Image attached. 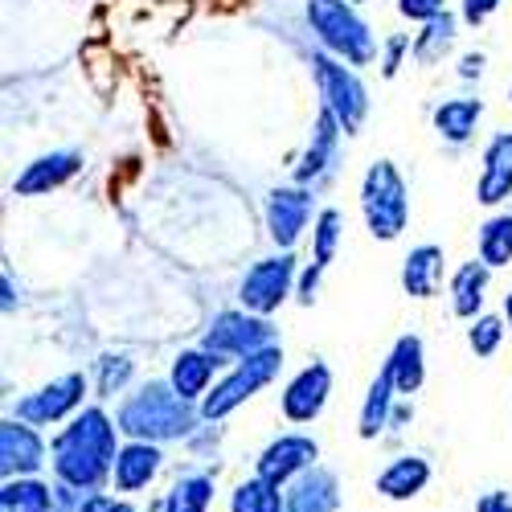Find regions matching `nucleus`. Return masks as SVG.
Instances as JSON below:
<instances>
[{
	"label": "nucleus",
	"mask_w": 512,
	"mask_h": 512,
	"mask_svg": "<svg viewBox=\"0 0 512 512\" xmlns=\"http://www.w3.org/2000/svg\"><path fill=\"white\" fill-rule=\"evenodd\" d=\"M115 451L111 422L99 410H87L70 431L58 439V472L70 484H99L107 472V459Z\"/></svg>",
	"instance_id": "obj_1"
},
{
	"label": "nucleus",
	"mask_w": 512,
	"mask_h": 512,
	"mask_svg": "<svg viewBox=\"0 0 512 512\" xmlns=\"http://www.w3.org/2000/svg\"><path fill=\"white\" fill-rule=\"evenodd\" d=\"M361 209H365V222H369V234L373 238H398L406 230V218H410V197H406V185L398 177V168L390 160H377L369 173H365V185H361Z\"/></svg>",
	"instance_id": "obj_2"
},
{
	"label": "nucleus",
	"mask_w": 512,
	"mask_h": 512,
	"mask_svg": "<svg viewBox=\"0 0 512 512\" xmlns=\"http://www.w3.org/2000/svg\"><path fill=\"white\" fill-rule=\"evenodd\" d=\"M308 21L320 33L324 46L332 54H340L349 66H365L373 58V37H369L365 21L345 5V0H312Z\"/></svg>",
	"instance_id": "obj_3"
},
{
	"label": "nucleus",
	"mask_w": 512,
	"mask_h": 512,
	"mask_svg": "<svg viewBox=\"0 0 512 512\" xmlns=\"http://www.w3.org/2000/svg\"><path fill=\"white\" fill-rule=\"evenodd\" d=\"M119 422L132 435H177L185 431V398L168 386H148L140 398L123 406Z\"/></svg>",
	"instance_id": "obj_4"
},
{
	"label": "nucleus",
	"mask_w": 512,
	"mask_h": 512,
	"mask_svg": "<svg viewBox=\"0 0 512 512\" xmlns=\"http://www.w3.org/2000/svg\"><path fill=\"white\" fill-rule=\"evenodd\" d=\"M312 66H316L320 95L328 99V111L340 119L345 132H357V127L365 123V115H369V99H365V87L357 82V74L345 70L340 62H332V58H324V54H316Z\"/></svg>",
	"instance_id": "obj_5"
},
{
	"label": "nucleus",
	"mask_w": 512,
	"mask_h": 512,
	"mask_svg": "<svg viewBox=\"0 0 512 512\" xmlns=\"http://www.w3.org/2000/svg\"><path fill=\"white\" fill-rule=\"evenodd\" d=\"M279 365H283V353H279L275 345H271V349H259V353H250V357H242V365L234 369V377L222 381V386L209 394L205 414H209V418L230 414L238 402H246L259 386H267V381L279 373Z\"/></svg>",
	"instance_id": "obj_6"
},
{
	"label": "nucleus",
	"mask_w": 512,
	"mask_h": 512,
	"mask_svg": "<svg viewBox=\"0 0 512 512\" xmlns=\"http://www.w3.org/2000/svg\"><path fill=\"white\" fill-rule=\"evenodd\" d=\"M205 349L218 357H250L259 349H271V328L263 320H250L242 312H222L205 332Z\"/></svg>",
	"instance_id": "obj_7"
},
{
	"label": "nucleus",
	"mask_w": 512,
	"mask_h": 512,
	"mask_svg": "<svg viewBox=\"0 0 512 512\" xmlns=\"http://www.w3.org/2000/svg\"><path fill=\"white\" fill-rule=\"evenodd\" d=\"M291 275H295V259L291 254H279V259H263L254 263L242 279V304L250 312H275L283 300H287V287H291Z\"/></svg>",
	"instance_id": "obj_8"
},
{
	"label": "nucleus",
	"mask_w": 512,
	"mask_h": 512,
	"mask_svg": "<svg viewBox=\"0 0 512 512\" xmlns=\"http://www.w3.org/2000/svg\"><path fill=\"white\" fill-rule=\"evenodd\" d=\"M308 209H312V197L308 193H300V189H275L271 193V205H267L271 238L279 246H291L295 238L304 234V226H308Z\"/></svg>",
	"instance_id": "obj_9"
},
{
	"label": "nucleus",
	"mask_w": 512,
	"mask_h": 512,
	"mask_svg": "<svg viewBox=\"0 0 512 512\" xmlns=\"http://www.w3.org/2000/svg\"><path fill=\"white\" fill-rule=\"evenodd\" d=\"M328 390H332V373H328L324 365L304 369V373L287 386V394H283V410H287V418H291V422H308V418H316L320 406H324V398H328Z\"/></svg>",
	"instance_id": "obj_10"
},
{
	"label": "nucleus",
	"mask_w": 512,
	"mask_h": 512,
	"mask_svg": "<svg viewBox=\"0 0 512 512\" xmlns=\"http://www.w3.org/2000/svg\"><path fill=\"white\" fill-rule=\"evenodd\" d=\"M82 168V156L78 152H54V156H41L37 164H29L25 173L17 177V193H25V197H33V193H50V189H58V185H66L74 173Z\"/></svg>",
	"instance_id": "obj_11"
},
{
	"label": "nucleus",
	"mask_w": 512,
	"mask_h": 512,
	"mask_svg": "<svg viewBox=\"0 0 512 512\" xmlns=\"http://www.w3.org/2000/svg\"><path fill=\"white\" fill-rule=\"evenodd\" d=\"M82 390H87V381H82L78 373H70V377H62V381H54V386H46L37 398L21 402V418L54 422V418H62L66 410H74V406L82 402Z\"/></svg>",
	"instance_id": "obj_12"
},
{
	"label": "nucleus",
	"mask_w": 512,
	"mask_h": 512,
	"mask_svg": "<svg viewBox=\"0 0 512 512\" xmlns=\"http://www.w3.org/2000/svg\"><path fill=\"white\" fill-rule=\"evenodd\" d=\"M480 201L496 205L512 193V136H496L484 152V177H480Z\"/></svg>",
	"instance_id": "obj_13"
},
{
	"label": "nucleus",
	"mask_w": 512,
	"mask_h": 512,
	"mask_svg": "<svg viewBox=\"0 0 512 512\" xmlns=\"http://www.w3.org/2000/svg\"><path fill=\"white\" fill-rule=\"evenodd\" d=\"M308 459H316V443H308V439H279V443L263 455L259 472H263V480L283 484L291 472H300Z\"/></svg>",
	"instance_id": "obj_14"
},
{
	"label": "nucleus",
	"mask_w": 512,
	"mask_h": 512,
	"mask_svg": "<svg viewBox=\"0 0 512 512\" xmlns=\"http://www.w3.org/2000/svg\"><path fill=\"white\" fill-rule=\"evenodd\" d=\"M336 242H340V213H336V209H324V213H320V222H316V250H312V267H308L304 287H300V300H304V304H312L316 279H320V271L332 263Z\"/></svg>",
	"instance_id": "obj_15"
},
{
	"label": "nucleus",
	"mask_w": 512,
	"mask_h": 512,
	"mask_svg": "<svg viewBox=\"0 0 512 512\" xmlns=\"http://www.w3.org/2000/svg\"><path fill=\"white\" fill-rule=\"evenodd\" d=\"M439 267H443V250H439V246H418V250H410V259H406V267H402L406 291L418 295V300L435 295V287H439Z\"/></svg>",
	"instance_id": "obj_16"
},
{
	"label": "nucleus",
	"mask_w": 512,
	"mask_h": 512,
	"mask_svg": "<svg viewBox=\"0 0 512 512\" xmlns=\"http://www.w3.org/2000/svg\"><path fill=\"white\" fill-rule=\"evenodd\" d=\"M156 463H160L156 447H148V443H132V447H127V451L115 459V484H119L123 492L144 488V484L156 476Z\"/></svg>",
	"instance_id": "obj_17"
},
{
	"label": "nucleus",
	"mask_w": 512,
	"mask_h": 512,
	"mask_svg": "<svg viewBox=\"0 0 512 512\" xmlns=\"http://www.w3.org/2000/svg\"><path fill=\"white\" fill-rule=\"evenodd\" d=\"M336 127H340V119L324 107L320 111V132H316V140H312V148H308V156L300 164V181H316L332 168V160H336Z\"/></svg>",
	"instance_id": "obj_18"
},
{
	"label": "nucleus",
	"mask_w": 512,
	"mask_h": 512,
	"mask_svg": "<svg viewBox=\"0 0 512 512\" xmlns=\"http://www.w3.org/2000/svg\"><path fill=\"white\" fill-rule=\"evenodd\" d=\"M484 287H488V263H467L455 271L451 279V295H455V316H476L484 304Z\"/></svg>",
	"instance_id": "obj_19"
},
{
	"label": "nucleus",
	"mask_w": 512,
	"mask_h": 512,
	"mask_svg": "<svg viewBox=\"0 0 512 512\" xmlns=\"http://www.w3.org/2000/svg\"><path fill=\"white\" fill-rule=\"evenodd\" d=\"M480 99H451L435 111V127L451 140V144H463L467 136L476 132V119H480Z\"/></svg>",
	"instance_id": "obj_20"
},
{
	"label": "nucleus",
	"mask_w": 512,
	"mask_h": 512,
	"mask_svg": "<svg viewBox=\"0 0 512 512\" xmlns=\"http://www.w3.org/2000/svg\"><path fill=\"white\" fill-rule=\"evenodd\" d=\"M386 365L394 369L398 394H414L422 386V340L418 336H402L398 345H394V357Z\"/></svg>",
	"instance_id": "obj_21"
},
{
	"label": "nucleus",
	"mask_w": 512,
	"mask_h": 512,
	"mask_svg": "<svg viewBox=\"0 0 512 512\" xmlns=\"http://www.w3.org/2000/svg\"><path fill=\"white\" fill-rule=\"evenodd\" d=\"M451 41H455V21H451V13H439L435 21H426V29L418 33L414 58H418L422 66H431V62H439V58L451 50Z\"/></svg>",
	"instance_id": "obj_22"
},
{
	"label": "nucleus",
	"mask_w": 512,
	"mask_h": 512,
	"mask_svg": "<svg viewBox=\"0 0 512 512\" xmlns=\"http://www.w3.org/2000/svg\"><path fill=\"white\" fill-rule=\"evenodd\" d=\"M394 369L386 365L381 369V377L373 381V390H369V402H365V414H361V435L373 439L381 426H386V410H390V398H394Z\"/></svg>",
	"instance_id": "obj_23"
},
{
	"label": "nucleus",
	"mask_w": 512,
	"mask_h": 512,
	"mask_svg": "<svg viewBox=\"0 0 512 512\" xmlns=\"http://www.w3.org/2000/svg\"><path fill=\"white\" fill-rule=\"evenodd\" d=\"M37 459H41V439L29 431V426L9 422L5 426V472H13V463L21 472H29V467H37Z\"/></svg>",
	"instance_id": "obj_24"
},
{
	"label": "nucleus",
	"mask_w": 512,
	"mask_h": 512,
	"mask_svg": "<svg viewBox=\"0 0 512 512\" xmlns=\"http://www.w3.org/2000/svg\"><path fill=\"white\" fill-rule=\"evenodd\" d=\"M213 365H218V361H209L205 353H185V357L173 365V390H177L181 398H197V394L205 390Z\"/></svg>",
	"instance_id": "obj_25"
},
{
	"label": "nucleus",
	"mask_w": 512,
	"mask_h": 512,
	"mask_svg": "<svg viewBox=\"0 0 512 512\" xmlns=\"http://www.w3.org/2000/svg\"><path fill=\"white\" fill-rule=\"evenodd\" d=\"M426 476H431V472H426L422 459H398L390 472L377 480V488L386 492V496H414V492L426 484Z\"/></svg>",
	"instance_id": "obj_26"
},
{
	"label": "nucleus",
	"mask_w": 512,
	"mask_h": 512,
	"mask_svg": "<svg viewBox=\"0 0 512 512\" xmlns=\"http://www.w3.org/2000/svg\"><path fill=\"white\" fill-rule=\"evenodd\" d=\"M512 259V218H492L480 230V263L504 267Z\"/></svg>",
	"instance_id": "obj_27"
},
{
	"label": "nucleus",
	"mask_w": 512,
	"mask_h": 512,
	"mask_svg": "<svg viewBox=\"0 0 512 512\" xmlns=\"http://www.w3.org/2000/svg\"><path fill=\"white\" fill-rule=\"evenodd\" d=\"M279 484L271 480H254L246 488H238L234 496V512H279Z\"/></svg>",
	"instance_id": "obj_28"
},
{
	"label": "nucleus",
	"mask_w": 512,
	"mask_h": 512,
	"mask_svg": "<svg viewBox=\"0 0 512 512\" xmlns=\"http://www.w3.org/2000/svg\"><path fill=\"white\" fill-rule=\"evenodd\" d=\"M205 500H209V484L205 480H185V484H177L173 512H201Z\"/></svg>",
	"instance_id": "obj_29"
},
{
	"label": "nucleus",
	"mask_w": 512,
	"mask_h": 512,
	"mask_svg": "<svg viewBox=\"0 0 512 512\" xmlns=\"http://www.w3.org/2000/svg\"><path fill=\"white\" fill-rule=\"evenodd\" d=\"M500 336H504L500 320H496V316H484V320H476V328H472V349H476L480 357H492L496 345H500Z\"/></svg>",
	"instance_id": "obj_30"
},
{
	"label": "nucleus",
	"mask_w": 512,
	"mask_h": 512,
	"mask_svg": "<svg viewBox=\"0 0 512 512\" xmlns=\"http://www.w3.org/2000/svg\"><path fill=\"white\" fill-rule=\"evenodd\" d=\"M127 373H132V361H123V357H107L103 361V377H99V394H115Z\"/></svg>",
	"instance_id": "obj_31"
},
{
	"label": "nucleus",
	"mask_w": 512,
	"mask_h": 512,
	"mask_svg": "<svg viewBox=\"0 0 512 512\" xmlns=\"http://www.w3.org/2000/svg\"><path fill=\"white\" fill-rule=\"evenodd\" d=\"M398 9H402V17H410V21H435L439 13H447L443 0H398Z\"/></svg>",
	"instance_id": "obj_32"
},
{
	"label": "nucleus",
	"mask_w": 512,
	"mask_h": 512,
	"mask_svg": "<svg viewBox=\"0 0 512 512\" xmlns=\"http://www.w3.org/2000/svg\"><path fill=\"white\" fill-rule=\"evenodd\" d=\"M496 5H500V0H463V17L472 25H480V21H488L496 13Z\"/></svg>",
	"instance_id": "obj_33"
},
{
	"label": "nucleus",
	"mask_w": 512,
	"mask_h": 512,
	"mask_svg": "<svg viewBox=\"0 0 512 512\" xmlns=\"http://www.w3.org/2000/svg\"><path fill=\"white\" fill-rule=\"evenodd\" d=\"M402 50H406V37H394V41H390V54H386V78L398 74V58H402Z\"/></svg>",
	"instance_id": "obj_34"
},
{
	"label": "nucleus",
	"mask_w": 512,
	"mask_h": 512,
	"mask_svg": "<svg viewBox=\"0 0 512 512\" xmlns=\"http://www.w3.org/2000/svg\"><path fill=\"white\" fill-rule=\"evenodd\" d=\"M480 512H512V504H508V496H488L480 504Z\"/></svg>",
	"instance_id": "obj_35"
},
{
	"label": "nucleus",
	"mask_w": 512,
	"mask_h": 512,
	"mask_svg": "<svg viewBox=\"0 0 512 512\" xmlns=\"http://www.w3.org/2000/svg\"><path fill=\"white\" fill-rule=\"evenodd\" d=\"M480 66H484V58H480V54H472V58H463V78H472V74H480Z\"/></svg>",
	"instance_id": "obj_36"
},
{
	"label": "nucleus",
	"mask_w": 512,
	"mask_h": 512,
	"mask_svg": "<svg viewBox=\"0 0 512 512\" xmlns=\"http://www.w3.org/2000/svg\"><path fill=\"white\" fill-rule=\"evenodd\" d=\"M504 316H508V324H512V291L504 295Z\"/></svg>",
	"instance_id": "obj_37"
}]
</instances>
